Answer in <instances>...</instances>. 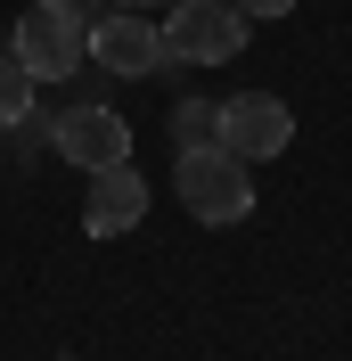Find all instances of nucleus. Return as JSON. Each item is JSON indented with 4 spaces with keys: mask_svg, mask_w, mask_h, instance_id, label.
I'll return each mask as SVG.
<instances>
[{
    "mask_svg": "<svg viewBox=\"0 0 352 361\" xmlns=\"http://www.w3.org/2000/svg\"><path fill=\"white\" fill-rule=\"evenodd\" d=\"M172 189H180V205H189L205 230H230V222H246V214H254V164L230 157L221 140H205V148H180Z\"/></svg>",
    "mask_w": 352,
    "mask_h": 361,
    "instance_id": "f257e3e1",
    "label": "nucleus"
},
{
    "mask_svg": "<svg viewBox=\"0 0 352 361\" xmlns=\"http://www.w3.org/2000/svg\"><path fill=\"white\" fill-rule=\"evenodd\" d=\"M8 49H17V66L33 74V82H66L90 58V8L82 0H25Z\"/></svg>",
    "mask_w": 352,
    "mask_h": 361,
    "instance_id": "f03ea898",
    "label": "nucleus"
},
{
    "mask_svg": "<svg viewBox=\"0 0 352 361\" xmlns=\"http://www.w3.org/2000/svg\"><path fill=\"white\" fill-rule=\"evenodd\" d=\"M156 33H164V58H172V66H230L254 25L230 8V0H172Z\"/></svg>",
    "mask_w": 352,
    "mask_h": 361,
    "instance_id": "7ed1b4c3",
    "label": "nucleus"
},
{
    "mask_svg": "<svg viewBox=\"0 0 352 361\" xmlns=\"http://www.w3.org/2000/svg\"><path fill=\"white\" fill-rule=\"evenodd\" d=\"M213 140L230 157H246V164H270V157L295 148V115H287V99H270V90H238V99H221Z\"/></svg>",
    "mask_w": 352,
    "mask_h": 361,
    "instance_id": "20e7f679",
    "label": "nucleus"
},
{
    "mask_svg": "<svg viewBox=\"0 0 352 361\" xmlns=\"http://www.w3.org/2000/svg\"><path fill=\"white\" fill-rule=\"evenodd\" d=\"M90 58H99L115 82L172 74V58H164V33H156V17H139V8H107V17H90Z\"/></svg>",
    "mask_w": 352,
    "mask_h": 361,
    "instance_id": "39448f33",
    "label": "nucleus"
},
{
    "mask_svg": "<svg viewBox=\"0 0 352 361\" xmlns=\"http://www.w3.org/2000/svg\"><path fill=\"white\" fill-rule=\"evenodd\" d=\"M49 148H58L74 173H107V164H132V123L90 99V107H66V115H58V140H49Z\"/></svg>",
    "mask_w": 352,
    "mask_h": 361,
    "instance_id": "423d86ee",
    "label": "nucleus"
},
{
    "mask_svg": "<svg viewBox=\"0 0 352 361\" xmlns=\"http://www.w3.org/2000/svg\"><path fill=\"white\" fill-rule=\"evenodd\" d=\"M139 214H148V180H139L132 164L90 173V189H82V230H90V238H132Z\"/></svg>",
    "mask_w": 352,
    "mask_h": 361,
    "instance_id": "0eeeda50",
    "label": "nucleus"
},
{
    "mask_svg": "<svg viewBox=\"0 0 352 361\" xmlns=\"http://www.w3.org/2000/svg\"><path fill=\"white\" fill-rule=\"evenodd\" d=\"M25 107H33V74L17 66V49H0V132H8Z\"/></svg>",
    "mask_w": 352,
    "mask_h": 361,
    "instance_id": "6e6552de",
    "label": "nucleus"
},
{
    "mask_svg": "<svg viewBox=\"0 0 352 361\" xmlns=\"http://www.w3.org/2000/svg\"><path fill=\"white\" fill-rule=\"evenodd\" d=\"M8 140H17V157L33 164V157H58L49 140H58V115H42V107H25L17 123H8Z\"/></svg>",
    "mask_w": 352,
    "mask_h": 361,
    "instance_id": "1a4fd4ad",
    "label": "nucleus"
},
{
    "mask_svg": "<svg viewBox=\"0 0 352 361\" xmlns=\"http://www.w3.org/2000/svg\"><path fill=\"white\" fill-rule=\"evenodd\" d=\"M213 123H221V107H205V99H180V107H172V140H180V148H205Z\"/></svg>",
    "mask_w": 352,
    "mask_h": 361,
    "instance_id": "9d476101",
    "label": "nucleus"
},
{
    "mask_svg": "<svg viewBox=\"0 0 352 361\" xmlns=\"http://www.w3.org/2000/svg\"><path fill=\"white\" fill-rule=\"evenodd\" d=\"M246 25H263V17H295V0H230Z\"/></svg>",
    "mask_w": 352,
    "mask_h": 361,
    "instance_id": "9b49d317",
    "label": "nucleus"
},
{
    "mask_svg": "<svg viewBox=\"0 0 352 361\" xmlns=\"http://www.w3.org/2000/svg\"><path fill=\"white\" fill-rule=\"evenodd\" d=\"M115 8H172V0H115Z\"/></svg>",
    "mask_w": 352,
    "mask_h": 361,
    "instance_id": "f8f14e48",
    "label": "nucleus"
}]
</instances>
